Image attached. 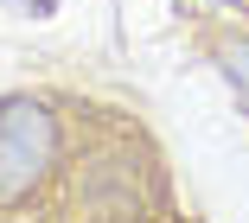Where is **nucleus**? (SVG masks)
<instances>
[{"label": "nucleus", "mask_w": 249, "mask_h": 223, "mask_svg": "<svg viewBox=\"0 0 249 223\" xmlns=\"http://www.w3.org/2000/svg\"><path fill=\"white\" fill-rule=\"evenodd\" d=\"M45 159H52V115L32 102H7L0 108V198L26 191Z\"/></svg>", "instance_id": "1"}]
</instances>
